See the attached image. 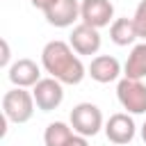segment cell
I'll return each mask as SVG.
<instances>
[{
    "label": "cell",
    "instance_id": "4fadbf2b",
    "mask_svg": "<svg viewBox=\"0 0 146 146\" xmlns=\"http://www.w3.org/2000/svg\"><path fill=\"white\" fill-rule=\"evenodd\" d=\"M137 36L139 34H137V27H135V21L132 18H116L110 25V39L116 46H130Z\"/></svg>",
    "mask_w": 146,
    "mask_h": 146
},
{
    "label": "cell",
    "instance_id": "e0dca14e",
    "mask_svg": "<svg viewBox=\"0 0 146 146\" xmlns=\"http://www.w3.org/2000/svg\"><path fill=\"white\" fill-rule=\"evenodd\" d=\"M9 64V43L2 39V57H0V66H7Z\"/></svg>",
    "mask_w": 146,
    "mask_h": 146
},
{
    "label": "cell",
    "instance_id": "5bb4252c",
    "mask_svg": "<svg viewBox=\"0 0 146 146\" xmlns=\"http://www.w3.org/2000/svg\"><path fill=\"white\" fill-rule=\"evenodd\" d=\"M71 137H73V130H71V125H66L64 121H52V123H48V128H46V132H43L46 146H66Z\"/></svg>",
    "mask_w": 146,
    "mask_h": 146
},
{
    "label": "cell",
    "instance_id": "7c38bea8",
    "mask_svg": "<svg viewBox=\"0 0 146 146\" xmlns=\"http://www.w3.org/2000/svg\"><path fill=\"white\" fill-rule=\"evenodd\" d=\"M123 78H130V80H144L146 78V41L144 43H137L125 64H123Z\"/></svg>",
    "mask_w": 146,
    "mask_h": 146
},
{
    "label": "cell",
    "instance_id": "277c9868",
    "mask_svg": "<svg viewBox=\"0 0 146 146\" xmlns=\"http://www.w3.org/2000/svg\"><path fill=\"white\" fill-rule=\"evenodd\" d=\"M116 98L128 114H146V84L141 80L121 78L116 84Z\"/></svg>",
    "mask_w": 146,
    "mask_h": 146
},
{
    "label": "cell",
    "instance_id": "2e32d148",
    "mask_svg": "<svg viewBox=\"0 0 146 146\" xmlns=\"http://www.w3.org/2000/svg\"><path fill=\"white\" fill-rule=\"evenodd\" d=\"M66 146H89V141H87V137H82V135H73Z\"/></svg>",
    "mask_w": 146,
    "mask_h": 146
},
{
    "label": "cell",
    "instance_id": "8fae6325",
    "mask_svg": "<svg viewBox=\"0 0 146 146\" xmlns=\"http://www.w3.org/2000/svg\"><path fill=\"white\" fill-rule=\"evenodd\" d=\"M9 80H11L14 87H21V89L34 87V84L41 80V71H39L36 62L23 57V59H18V62H14V64L9 66Z\"/></svg>",
    "mask_w": 146,
    "mask_h": 146
},
{
    "label": "cell",
    "instance_id": "3957f363",
    "mask_svg": "<svg viewBox=\"0 0 146 146\" xmlns=\"http://www.w3.org/2000/svg\"><path fill=\"white\" fill-rule=\"evenodd\" d=\"M71 128L75 135L94 137L103 128V112L94 103H80L71 110Z\"/></svg>",
    "mask_w": 146,
    "mask_h": 146
},
{
    "label": "cell",
    "instance_id": "9a60e30c",
    "mask_svg": "<svg viewBox=\"0 0 146 146\" xmlns=\"http://www.w3.org/2000/svg\"><path fill=\"white\" fill-rule=\"evenodd\" d=\"M132 21H135V27H137V34L146 41V0H141L139 5H137V9H135V16H132Z\"/></svg>",
    "mask_w": 146,
    "mask_h": 146
},
{
    "label": "cell",
    "instance_id": "7a4b0ae2",
    "mask_svg": "<svg viewBox=\"0 0 146 146\" xmlns=\"http://www.w3.org/2000/svg\"><path fill=\"white\" fill-rule=\"evenodd\" d=\"M34 96L21 87H14L9 89L5 96H2V114L7 121L11 123H25L32 119L34 114Z\"/></svg>",
    "mask_w": 146,
    "mask_h": 146
},
{
    "label": "cell",
    "instance_id": "d6986e66",
    "mask_svg": "<svg viewBox=\"0 0 146 146\" xmlns=\"http://www.w3.org/2000/svg\"><path fill=\"white\" fill-rule=\"evenodd\" d=\"M141 139H144V144H146V123L141 125Z\"/></svg>",
    "mask_w": 146,
    "mask_h": 146
},
{
    "label": "cell",
    "instance_id": "ba28073f",
    "mask_svg": "<svg viewBox=\"0 0 146 146\" xmlns=\"http://www.w3.org/2000/svg\"><path fill=\"white\" fill-rule=\"evenodd\" d=\"M68 43L78 55H96L100 50V32L87 23H80L73 27Z\"/></svg>",
    "mask_w": 146,
    "mask_h": 146
},
{
    "label": "cell",
    "instance_id": "6da1fadb",
    "mask_svg": "<svg viewBox=\"0 0 146 146\" xmlns=\"http://www.w3.org/2000/svg\"><path fill=\"white\" fill-rule=\"evenodd\" d=\"M41 64L46 68V73H50V78L59 80L62 84H80L82 78L87 75V68L82 64V59L78 57V52L71 48V43L66 41H48L41 50Z\"/></svg>",
    "mask_w": 146,
    "mask_h": 146
},
{
    "label": "cell",
    "instance_id": "5b68a950",
    "mask_svg": "<svg viewBox=\"0 0 146 146\" xmlns=\"http://www.w3.org/2000/svg\"><path fill=\"white\" fill-rule=\"evenodd\" d=\"M32 96H34V103L41 112H52L62 105L64 100V89H62V82L55 80V78H41L34 89H32Z\"/></svg>",
    "mask_w": 146,
    "mask_h": 146
},
{
    "label": "cell",
    "instance_id": "30bf717a",
    "mask_svg": "<svg viewBox=\"0 0 146 146\" xmlns=\"http://www.w3.org/2000/svg\"><path fill=\"white\" fill-rule=\"evenodd\" d=\"M87 71H89L91 80H96L100 84H107V82H114L121 75V64L112 55H98V57L91 59V64H89Z\"/></svg>",
    "mask_w": 146,
    "mask_h": 146
},
{
    "label": "cell",
    "instance_id": "9c48e42d",
    "mask_svg": "<svg viewBox=\"0 0 146 146\" xmlns=\"http://www.w3.org/2000/svg\"><path fill=\"white\" fill-rule=\"evenodd\" d=\"M46 21L55 27H71L80 18V0H55L46 11Z\"/></svg>",
    "mask_w": 146,
    "mask_h": 146
},
{
    "label": "cell",
    "instance_id": "52a82bcc",
    "mask_svg": "<svg viewBox=\"0 0 146 146\" xmlns=\"http://www.w3.org/2000/svg\"><path fill=\"white\" fill-rule=\"evenodd\" d=\"M135 132H137V125L132 121V116L128 112H116L107 119L105 123V135L112 144H130L135 139Z\"/></svg>",
    "mask_w": 146,
    "mask_h": 146
},
{
    "label": "cell",
    "instance_id": "ac0fdd59",
    "mask_svg": "<svg viewBox=\"0 0 146 146\" xmlns=\"http://www.w3.org/2000/svg\"><path fill=\"white\" fill-rule=\"evenodd\" d=\"M30 2H32V5L36 7V9H41V11H46V9H48V7H50V5L55 2V0H30Z\"/></svg>",
    "mask_w": 146,
    "mask_h": 146
},
{
    "label": "cell",
    "instance_id": "8992f818",
    "mask_svg": "<svg viewBox=\"0 0 146 146\" xmlns=\"http://www.w3.org/2000/svg\"><path fill=\"white\" fill-rule=\"evenodd\" d=\"M80 18L82 23L100 30L110 23H114V5L110 0H82L80 2Z\"/></svg>",
    "mask_w": 146,
    "mask_h": 146
}]
</instances>
